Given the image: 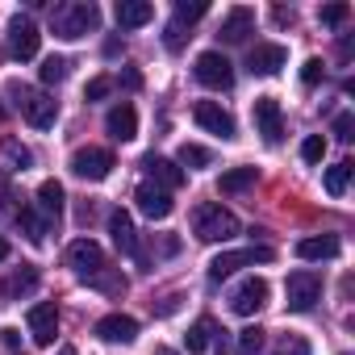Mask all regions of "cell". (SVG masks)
Segmentation results:
<instances>
[{
    "instance_id": "cell-39",
    "label": "cell",
    "mask_w": 355,
    "mask_h": 355,
    "mask_svg": "<svg viewBox=\"0 0 355 355\" xmlns=\"http://www.w3.org/2000/svg\"><path fill=\"white\" fill-rule=\"evenodd\" d=\"M109 88H113V80H109V76H96V80H88L84 101H101V96H109Z\"/></svg>"
},
{
    "instance_id": "cell-17",
    "label": "cell",
    "mask_w": 355,
    "mask_h": 355,
    "mask_svg": "<svg viewBox=\"0 0 355 355\" xmlns=\"http://www.w3.org/2000/svg\"><path fill=\"white\" fill-rule=\"evenodd\" d=\"M105 130H109L117 142H130V138H138V113H134V105H130V101L113 105V109H109V117H105Z\"/></svg>"
},
{
    "instance_id": "cell-13",
    "label": "cell",
    "mask_w": 355,
    "mask_h": 355,
    "mask_svg": "<svg viewBox=\"0 0 355 355\" xmlns=\"http://www.w3.org/2000/svg\"><path fill=\"white\" fill-rule=\"evenodd\" d=\"M284 63H288V51H284L280 42H259V46H251V55H247L251 76H276Z\"/></svg>"
},
{
    "instance_id": "cell-31",
    "label": "cell",
    "mask_w": 355,
    "mask_h": 355,
    "mask_svg": "<svg viewBox=\"0 0 355 355\" xmlns=\"http://www.w3.org/2000/svg\"><path fill=\"white\" fill-rule=\"evenodd\" d=\"M17 226L26 230V239H30V243H42V239H46V222H38V218H34V209H17Z\"/></svg>"
},
{
    "instance_id": "cell-11",
    "label": "cell",
    "mask_w": 355,
    "mask_h": 355,
    "mask_svg": "<svg viewBox=\"0 0 355 355\" xmlns=\"http://www.w3.org/2000/svg\"><path fill=\"white\" fill-rule=\"evenodd\" d=\"M251 117H255V130L263 134V142H280V134H284V113H280V101H276V96H255Z\"/></svg>"
},
{
    "instance_id": "cell-1",
    "label": "cell",
    "mask_w": 355,
    "mask_h": 355,
    "mask_svg": "<svg viewBox=\"0 0 355 355\" xmlns=\"http://www.w3.org/2000/svg\"><path fill=\"white\" fill-rule=\"evenodd\" d=\"M67 268L80 276V280H88L92 288H101V293H125V276H117L113 268H109V259H105V251L92 243V239H76L71 247H67Z\"/></svg>"
},
{
    "instance_id": "cell-41",
    "label": "cell",
    "mask_w": 355,
    "mask_h": 355,
    "mask_svg": "<svg viewBox=\"0 0 355 355\" xmlns=\"http://www.w3.org/2000/svg\"><path fill=\"white\" fill-rule=\"evenodd\" d=\"M272 17H276V26H293V21H297V13H293V9H276Z\"/></svg>"
},
{
    "instance_id": "cell-4",
    "label": "cell",
    "mask_w": 355,
    "mask_h": 355,
    "mask_svg": "<svg viewBox=\"0 0 355 355\" xmlns=\"http://www.w3.org/2000/svg\"><path fill=\"white\" fill-rule=\"evenodd\" d=\"M239 218L230 214V209H222V205H214V201H205V205H197V214H193V234L201 239V243H230V239H239Z\"/></svg>"
},
{
    "instance_id": "cell-42",
    "label": "cell",
    "mask_w": 355,
    "mask_h": 355,
    "mask_svg": "<svg viewBox=\"0 0 355 355\" xmlns=\"http://www.w3.org/2000/svg\"><path fill=\"white\" fill-rule=\"evenodd\" d=\"M121 84H125V88H142V76H138V71H121Z\"/></svg>"
},
{
    "instance_id": "cell-37",
    "label": "cell",
    "mask_w": 355,
    "mask_h": 355,
    "mask_svg": "<svg viewBox=\"0 0 355 355\" xmlns=\"http://www.w3.org/2000/svg\"><path fill=\"white\" fill-rule=\"evenodd\" d=\"M318 17H322V26H343V21L351 17V9L338 0V5H322V13H318Z\"/></svg>"
},
{
    "instance_id": "cell-3",
    "label": "cell",
    "mask_w": 355,
    "mask_h": 355,
    "mask_svg": "<svg viewBox=\"0 0 355 355\" xmlns=\"http://www.w3.org/2000/svg\"><path fill=\"white\" fill-rule=\"evenodd\" d=\"M9 96H13L17 113H21L34 130H51V125H55V117H59V101H55V96H46V92H38V88H30V84H9Z\"/></svg>"
},
{
    "instance_id": "cell-9",
    "label": "cell",
    "mask_w": 355,
    "mask_h": 355,
    "mask_svg": "<svg viewBox=\"0 0 355 355\" xmlns=\"http://www.w3.org/2000/svg\"><path fill=\"white\" fill-rule=\"evenodd\" d=\"M284 297H288V309L305 313V309H313V301L322 297V280H318L313 272H293V276L284 280Z\"/></svg>"
},
{
    "instance_id": "cell-18",
    "label": "cell",
    "mask_w": 355,
    "mask_h": 355,
    "mask_svg": "<svg viewBox=\"0 0 355 355\" xmlns=\"http://www.w3.org/2000/svg\"><path fill=\"white\" fill-rule=\"evenodd\" d=\"M134 201H138V209H142L150 222H163V218L175 209V205H171V193H163V189H155V184H138Z\"/></svg>"
},
{
    "instance_id": "cell-23",
    "label": "cell",
    "mask_w": 355,
    "mask_h": 355,
    "mask_svg": "<svg viewBox=\"0 0 355 355\" xmlns=\"http://www.w3.org/2000/svg\"><path fill=\"white\" fill-rule=\"evenodd\" d=\"M63 201H67V193H63L59 180H42V184H38V209L46 214V222H59Z\"/></svg>"
},
{
    "instance_id": "cell-16",
    "label": "cell",
    "mask_w": 355,
    "mask_h": 355,
    "mask_svg": "<svg viewBox=\"0 0 355 355\" xmlns=\"http://www.w3.org/2000/svg\"><path fill=\"white\" fill-rule=\"evenodd\" d=\"M142 167L150 171L155 189H163V193H171V189H180V184H184V171L175 167L171 159H163V155H146V159H142Z\"/></svg>"
},
{
    "instance_id": "cell-6",
    "label": "cell",
    "mask_w": 355,
    "mask_h": 355,
    "mask_svg": "<svg viewBox=\"0 0 355 355\" xmlns=\"http://www.w3.org/2000/svg\"><path fill=\"white\" fill-rule=\"evenodd\" d=\"M38 46H42V34H38V26L26 17V13H17L13 21H9V55L13 59H34L38 55Z\"/></svg>"
},
{
    "instance_id": "cell-24",
    "label": "cell",
    "mask_w": 355,
    "mask_h": 355,
    "mask_svg": "<svg viewBox=\"0 0 355 355\" xmlns=\"http://www.w3.org/2000/svg\"><path fill=\"white\" fill-rule=\"evenodd\" d=\"M0 163H5L9 171H30V167H34V155H30V146H21L17 138H5V142H0Z\"/></svg>"
},
{
    "instance_id": "cell-2",
    "label": "cell",
    "mask_w": 355,
    "mask_h": 355,
    "mask_svg": "<svg viewBox=\"0 0 355 355\" xmlns=\"http://www.w3.org/2000/svg\"><path fill=\"white\" fill-rule=\"evenodd\" d=\"M51 17H55V34L67 38V42L101 30V9L92 5V0H71V5H59Z\"/></svg>"
},
{
    "instance_id": "cell-19",
    "label": "cell",
    "mask_w": 355,
    "mask_h": 355,
    "mask_svg": "<svg viewBox=\"0 0 355 355\" xmlns=\"http://www.w3.org/2000/svg\"><path fill=\"white\" fill-rule=\"evenodd\" d=\"M96 338H105V343H134L138 338V322L130 313H109V318L96 322Z\"/></svg>"
},
{
    "instance_id": "cell-14",
    "label": "cell",
    "mask_w": 355,
    "mask_h": 355,
    "mask_svg": "<svg viewBox=\"0 0 355 355\" xmlns=\"http://www.w3.org/2000/svg\"><path fill=\"white\" fill-rule=\"evenodd\" d=\"M193 117H197L201 130H209V134H218V138H234V117H230L218 101H197Z\"/></svg>"
},
{
    "instance_id": "cell-32",
    "label": "cell",
    "mask_w": 355,
    "mask_h": 355,
    "mask_svg": "<svg viewBox=\"0 0 355 355\" xmlns=\"http://www.w3.org/2000/svg\"><path fill=\"white\" fill-rule=\"evenodd\" d=\"M205 13H209L205 0H193V5H189V0H180V5H175V21H180V26H193V21H201Z\"/></svg>"
},
{
    "instance_id": "cell-38",
    "label": "cell",
    "mask_w": 355,
    "mask_h": 355,
    "mask_svg": "<svg viewBox=\"0 0 355 355\" xmlns=\"http://www.w3.org/2000/svg\"><path fill=\"white\" fill-rule=\"evenodd\" d=\"M322 76H326L322 59H305V67H301V84H305V88H313V84H318Z\"/></svg>"
},
{
    "instance_id": "cell-29",
    "label": "cell",
    "mask_w": 355,
    "mask_h": 355,
    "mask_svg": "<svg viewBox=\"0 0 355 355\" xmlns=\"http://www.w3.org/2000/svg\"><path fill=\"white\" fill-rule=\"evenodd\" d=\"M67 71H71V63H67L63 55H51V59H42V67H38L42 84H63V80H67Z\"/></svg>"
},
{
    "instance_id": "cell-30",
    "label": "cell",
    "mask_w": 355,
    "mask_h": 355,
    "mask_svg": "<svg viewBox=\"0 0 355 355\" xmlns=\"http://www.w3.org/2000/svg\"><path fill=\"white\" fill-rule=\"evenodd\" d=\"M251 184H255V167H234V171L222 175V193H243Z\"/></svg>"
},
{
    "instance_id": "cell-12",
    "label": "cell",
    "mask_w": 355,
    "mask_h": 355,
    "mask_svg": "<svg viewBox=\"0 0 355 355\" xmlns=\"http://www.w3.org/2000/svg\"><path fill=\"white\" fill-rule=\"evenodd\" d=\"M109 234H113V243H117L121 255H130V259L142 263V243H138V230H134V222H130L125 209H113L109 214Z\"/></svg>"
},
{
    "instance_id": "cell-10",
    "label": "cell",
    "mask_w": 355,
    "mask_h": 355,
    "mask_svg": "<svg viewBox=\"0 0 355 355\" xmlns=\"http://www.w3.org/2000/svg\"><path fill=\"white\" fill-rule=\"evenodd\" d=\"M268 293H272V288H268L263 276H247V280L230 293V309L243 313V318H251V313H259V309L268 305Z\"/></svg>"
},
{
    "instance_id": "cell-5",
    "label": "cell",
    "mask_w": 355,
    "mask_h": 355,
    "mask_svg": "<svg viewBox=\"0 0 355 355\" xmlns=\"http://www.w3.org/2000/svg\"><path fill=\"white\" fill-rule=\"evenodd\" d=\"M193 76H197L205 88H218V92L234 84V67H230V59H226L222 51H205V55H197Z\"/></svg>"
},
{
    "instance_id": "cell-8",
    "label": "cell",
    "mask_w": 355,
    "mask_h": 355,
    "mask_svg": "<svg viewBox=\"0 0 355 355\" xmlns=\"http://www.w3.org/2000/svg\"><path fill=\"white\" fill-rule=\"evenodd\" d=\"M71 171L80 175V180H105V175L113 171V155L105 146H80L71 155Z\"/></svg>"
},
{
    "instance_id": "cell-43",
    "label": "cell",
    "mask_w": 355,
    "mask_h": 355,
    "mask_svg": "<svg viewBox=\"0 0 355 355\" xmlns=\"http://www.w3.org/2000/svg\"><path fill=\"white\" fill-rule=\"evenodd\" d=\"M0 338H5V347H13V351L21 347V338H17V330H0Z\"/></svg>"
},
{
    "instance_id": "cell-15",
    "label": "cell",
    "mask_w": 355,
    "mask_h": 355,
    "mask_svg": "<svg viewBox=\"0 0 355 355\" xmlns=\"http://www.w3.org/2000/svg\"><path fill=\"white\" fill-rule=\"evenodd\" d=\"M26 322H30V338L38 343V347H51L55 343V334H59V309L55 305H34L30 313H26Z\"/></svg>"
},
{
    "instance_id": "cell-35",
    "label": "cell",
    "mask_w": 355,
    "mask_h": 355,
    "mask_svg": "<svg viewBox=\"0 0 355 355\" xmlns=\"http://www.w3.org/2000/svg\"><path fill=\"white\" fill-rule=\"evenodd\" d=\"M322 155H326V138H322V134H309V138L301 142V159H305V163H322Z\"/></svg>"
},
{
    "instance_id": "cell-22",
    "label": "cell",
    "mask_w": 355,
    "mask_h": 355,
    "mask_svg": "<svg viewBox=\"0 0 355 355\" xmlns=\"http://www.w3.org/2000/svg\"><path fill=\"white\" fill-rule=\"evenodd\" d=\"M117 26L121 30H138V26H146L150 17H155V5H146V0H117Z\"/></svg>"
},
{
    "instance_id": "cell-28",
    "label": "cell",
    "mask_w": 355,
    "mask_h": 355,
    "mask_svg": "<svg viewBox=\"0 0 355 355\" xmlns=\"http://www.w3.org/2000/svg\"><path fill=\"white\" fill-rule=\"evenodd\" d=\"M175 159H180V163H175L180 171H184V167H209V163H214V155H209L205 146H197V142H184Z\"/></svg>"
},
{
    "instance_id": "cell-40",
    "label": "cell",
    "mask_w": 355,
    "mask_h": 355,
    "mask_svg": "<svg viewBox=\"0 0 355 355\" xmlns=\"http://www.w3.org/2000/svg\"><path fill=\"white\" fill-rule=\"evenodd\" d=\"M334 134H338L343 142H351V138H355V134H351V113H343V117L334 121Z\"/></svg>"
},
{
    "instance_id": "cell-26",
    "label": "cell",
    "mask_w": 355,
    "mask_h": 355,
    "mask_svg": "<svg viewBox=\"0 0 355 355\" xmlns=\"http://www.w3.org/2000/svg\"><path fill=\"white\" fill-rule=\"evenodd\" d=\"M34 288H38V268H30V263H21L5 284H0L5 297H21V293H34Z\"/></svg>"
},
{
    "instance_id": "cell-27",
    "label": "cell",
    "mask_w": 355,
    "mask_h": 355,
    "mask_svg": "<svg viewBox=\"0 0 355 355\" xmlns=\"http://www.w3.org/2000/svg\"><path fill=\"white\" fill-rule=\"evenodd\" d=\"M351 163H334V167H326V193L330 197H343L347 193V184H351Z\"/></svg>"
},
{
    "instance_id": "cell-25",
    "label": "cell",
    "mask_w": 355,
    "mask_h": 355,
    "mask_svg": "<svg viewBox=\"0 0 355 355\" xmlns=\"http://www.w3.org/2000/svg\"><path fill=\"white\" fill-rule=\"evenodd\" d=\"M297 255H301V259H334V255H338V239H334V234L301 239V243H297Z\"/></svg>"
},
{
    "instance_id": "cell-46",
    "label": "cell",
    "mask_w": 355,
    "mask_h": 355,
    "mask_svg": "<svg viewBox=\"0 0 355 355\" xmlns=\"http://www.w3.org/2000/svg\"><path fill=\"white\" fill-rule=\"evenodd\" d=\"M59 355H80V351H76V347H63V351H59Z\"/></svg>"
},
{
    "instance_id": "cell-34",
    "label": "cell",
    "mask_w": 355,
    "mask_h": 355,
    "mask_svg": "<svg viewBox=\"0 0 355 355\" xmlns=\"http://www.w3.org/2000/svg\"><path fill=\"white\" fill-rule=\"evenodd\" d=\"M272 355H309V338L305 334H284Z\"/></svg>"
},
{
    "instance_id": "cell-45",
    "label": "cell",
    "mask_w": 355,
    "mask_h": 355,
    "mask_svg": "<svg viewBox=\"0 0 355 355\" xmlns=\"http://www.w3.org/2000/svg\"><path fill=\"white\" fill-rule=\"evenodd\" d=\"M150 355H175V351H171V347H155Z\"/></svg>"
},
{
    "instance_id": "cell-33",
    "label": "cell",
    "mask_w": 355,
    "mask_h": 355,
    "mask_svg": "<svg viewBox=\"0 0 355 355\" xmlns=\"http://www.w3.org/2000/svg\"><path fill=\"white\" fill-rule=\"evenodd\" d=\"M259 351H263V330L259 326L239 330V355H259Z\"/></svg>"
},
{
    "instance_id": "cell-21",
    "label": "cell",
    "mask_w": 355,
    "mask_h": 355,
    "mask_svg": "<svg viewBox=\"0 0 355 355\" xmlns=\"http://www.w3.org/2000/svg\"><path fill=\"white\" fill-rule=\"evenodd\" d=\"M251 30H255V9L239 5V9H230V13H226V21H222L218 38H222V42H243Z\"/></svg>"
},
{
    "instance_id": "cell-36",
    "label": "cell",
    "mask_w": 355,
    "mask_h": 355,
    "mask_svg": "<svg viewBox=\"0 0 355 355\" xmlns=\"http://www.w3.org/2000/svg\"><path fill=\"white\" fill-rule=\"evenodd\" d=\"M189 38H193V34H184V26H180V21H171V26L163 30V46H167V51H180Z\"/></svg>"
},
{
    "instance_id": "cell-7",
    "label": "cell",
    "mask_w": 355,
    "mask_h": 355,
    "mask_svg": "<svg viewBox=\"0 0 355 355\" xmlns=\"http://www.w3.org/2000/svg\"><path fill=\"white\" fill-rule=\"evenodd\" d=\"M247 263H272V247H247V251H222L214 263H209V276L214 280H226V276H234L239 268H247Z\"/></svg>"
},
{
    "instance_id": "cell-44",
    "label": "cell",
    "mask_w": 355,
    "mask_h": 355,
    "mask_svg": "<svg viewBox=\"0 0 355 355\" xmlns=\"http://www.w3.org/2000/svg\"><path fill=\"white\" fill-rule=\"evenodd\" d=\"M5 259H9V243H5V239H0V263H5Z\"/></svg>"
},
{
    "instance_id": "cell-20",
    "label": "cell",
    "mask_w": 355,
    "mask_h": 355,
    "mask_svg": "<svg viewBox=\"0 0 355 355\" xmlns=\"http://www.w3.org/2000/svg\"><path fill=\"white\" fill-rule=\"evenodd\" d=\"M226 330H218L209 318H197L193 326H189V334H184V343H189V351L193 355H205L209 347H226V338H222Z\"/></svg>"
}]
</instances>
